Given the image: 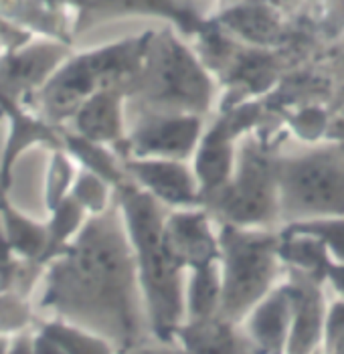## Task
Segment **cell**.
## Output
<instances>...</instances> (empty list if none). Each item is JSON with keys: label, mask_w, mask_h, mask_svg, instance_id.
<instances>
[{"label": "cell", "mask_w": 344, "mask_h": 354, "mask_svg": "<svg viewBox=\"0 0 344 354\" xmlns=\"http://www.w3.org/2000/svg\"><path fill=\"white\" fill-rule=\"evenodd\" d=\"M221 300H223V275L219 261L188 270L185 290L186 320H209L219 316Z\"/></svg>", "instance_id": "21"}, {"label": "cell", "mask_w": 344, "mask_h": 354, "mask_svg": "<svg viewBox=\"0 0 344 354\" xmlns=\"http://www.w3.org/2000/svg\"><path fill=\"white\" fill-rule=\"evenodd\" d=\"M0 223L12 251L23 259L41 263L47 249V223H39L23 213L6 191L0 192Z\"/></svg>", "instance_id": "19"}, {"label": "cell", "mask_w": 344, "mask_h": 354, "mask_svg": "<svg viewBox=\"0 0 344 354\" xmlns=\"http://www.w3.org/2000/svg\"><path fill=\"white\" fill-rule=\"evenodd\" d=\"M37 35H33L28 28L19 25L12 19H6L0 15V47L2 51H17L28 45Z\"/></svg>", "instance_id": "29"}, {"label": "cell", "mask_w": 344, "mask_h": 354, "mask_svg": "<svg viewBox=\"0 0 344 354\" xmlns=\"http://www.w3.org/2000/svg\"><path fill=\"white\" fill-rule=\"evenodd\" d=\"M73 53V45L47 37H35L17 51L0 55V95L30 106L35 95Z\"/></svg>", "instance_id": "9"}, {"label": "cell", "mask_w": 344, "mask_h": 354, "mask_svg": "<svg viewBox=\"0 0 344 354\" xmlns=\"http://www.w3.org/2000/svg\"><path fill=\"white\" fill-rule=\"evenodd\" d=\"M61 138H63V150L78 162L80 168L100 174L116 189L128 180L124 158L116 148L81 136L67 126H61Z\"/></svg>", "instance_id": "18"}, {"label": "cell", "mask_w": 344, "mask_h": 354, "mask_svg": "<svg viewBox=\"0 0 344 354\" xmlns=\"http://www.w3.org/2000/svg\"><path fill=\"white\" fill-rule=\"evenodd\" d=\"M205 10L192 0H85L75 17L73 35L124 17H162L185 35H197L205 25Z\"/></svg>", "instance_id": "10"}, {"label": "cell", "mask_w": 344, "mask_h": 354, "mask_svg": "<svg viewBox=\"0 0 344 354\" xmlns=\"http://www.w3.org/2000/svg\"><path fill=\"white\" fill-rule=\"evenodd\" d=\"M78 172H80V166L63 148L49 152V162H47V172H45V187H43L45 209L49 213L71 194Z\"/></svg>", "instance_id": "24"}, {"label": "cell", "mask_w": 344, "mask_h": 354, "mask_svg": "<svg viewBox=\"0 0 344 354\" xmlns=\"http://www.w3.org/2000/svg\"><path fill=\"white\" fill-rule=\"evenodd\" d=\"M282 229L219 225L223 300L219 316L243 322L247 314L280 286L286 266L280 257Z\"/></svg>", "instance_id": "6"}, {"label": "cell", "mask_w": 344, "mask_h": 354, "mask_svg": "<svg viewBox=\"0 0 344 354\" xmlns=\"http://www.w3.org/2000/svg\"><path fill=\"white\" fill-rule=\"evenodd\" d=\"M0 192H2V187H0Z\"/></svg>", "instance_id": "40"}, {"label": "cell", "mask_w": 344, "mask_h": 354, "mask_svg": "<svg viewBox=\"0 0 344 354\" xmlns=\"http://www.w3.org/2000/svg\"><path fill=\"white\" fill-rule=\"evenodd\" d=\"M280 235H282L280 257H282L284 266L290 270L308 273V275L316 277L318 281L326 283L328 268L334 261L326 245L314 235L286 229V227H282Z\"/></svg>", "instance_id": "20"}, {"label": "cell", "mask_w": 344, "mask_h": 354, "mask_svg": "<svg viewBox=\"0 0 344 354\" xmlns=\"http://www.w3.org/2000/svg\"><path fill=\"white\" fill-rule=\"evenodd\" d=\"M8 346H10V338L8 336H0V354L8 353Z\"/></svg>", "instance_id": "37"}, {"label": "cell", "mask_w": 344, "mask_h": 354, "mask_svg": "<svg viewBox=\"0 0 344 354\" xmlns=\"http://www.w3.org/2000/svg\"><path fill=\"white\" fill-rule=\"evenodd\" d=\"M39 308L109 340L118 354L152 340L138 266L118 201L87 218L47 263Z\"/></svg>", "instance_id": "1"}, {"label": "cell", "mask_w": 344, "mask_h": 354, "mask_svg": "<svg viewBox=\"0 0 344 354\" xmlns=\"http://www.w3.org/2000/svg\"><path fill=\"white\" fill-rule=\"evenodd\" d=\"M314 354H324V353H322V348H320V351H316V353H314Z\"/></svg>", "instance_id": "38"}, {"label": "cell", "mask_w": 344, "mask_h": 354, "mask_svg": "<svg viewBox=\"0 0 344 354\" xmlns=\"http://www.w3.org/2000/svg\"><path fill=\"white\" fill-rule=\"evenodd\" d=\"M174 342L185 354H264L239 322L215 316L186 320L174 332Z\"/></svg>", "instance_id": "16"}, {"label": "cell", "mask_w": 344, "mask_h": 354, "mask_svg": "<svg viewBox=\"0 0 344 354\" xmlns=\"http://www.w3.org/2000/svg\"><path fill=\"white\" fill-rule=\"evenodd\" d=\"M128 180L166 209L203 205V189L192 162L174 158H124Z\"/></svg>", "instance_id": "12"}, {"label": "cell", "mask_w": 344, "mask_h": 354, "mask_svg": "<svg viewBox=\"0 0 344 354\" xmlns=\"http://www.w3.org/2000/svg\"><path fill=\"white\" fill-rule=\"evenodd\" d=\"M6 354H35V332L23 330L10 338V346Z\"/></svg>", "instance_id": "32"}, {"label": "cell", "mask_w": 344, "mask_h": 354, "mask_svg": "<svg viewBox=\"0 0 344 354\" xmlns=\"http://www.w3.org/2000/svg\"><path fill=\"white\" fill-rule=\"evenodd\" d=\"M326 283L336 292L338 298L344 300V263L341 261H332L328 268V275H326Z\"/></svg>", "instance_id": "33"}, {"label": "cell", "mask_w": 344, "mask_h": 354, "mask_svg": "<svg viewBox=\"0 0 344 354\" xmlns=\"http://www.w3.org/2000/svg\"><path fill=\"white\" fill-rule=\"evenodd\" d=\"M241 324L264 354H286L291 330V300L286 283L275 286Z\"/></svg>", "instance_id": "17"}, {"label": "cell", "mask_w": 344, "mask_h": 354, "mask_svg": "<svg viewBox=\"0 0 344 354\" xmlns=\"http://www.w3.org/2000/svg\"><path fill=\"white\" fill-rule=\"evenodd\" d=\"M324 354H344V332H343V336L334 342V346H332L328 353H324Z\"/></svg>", "instance_id": "36"}, {"label": "cell", "mask_w": 344, "mask_h": 354, "mask_svg": "<svg viewBox=\"0 0 344 354\" xmlns=\"http://www.w3.org/2000/svg\"><path fill=\"white\" fill-rule=\"evenodd\" d=\"M67 128L116 148L122 156L128 136V89L114 87L93 93L81 104Z\"/></svg>", "instance_id": "15"}, {"label": "cell", "mask_w": 344, "mask_h": 354, "mask_svg": "<svg viewBox=\"0 0 344 354\" xmlns=\"http://www.w3.org/2000/svg\"><path fill=\"white\" fill-rule=\"evenodd\" d=\"M344 332V300L338 298L328 304L326 320H324V338H322V353H328L334 342L343 336Z\"/></svg>", "instance_id": "30"}, {"label": "cell", "mask_w": 344, "mask_h": 354, "mask_svg": "<svg viewBox=\"0 0 344 354\" xmlns=\"http://www.w3.org/2000/svg\"><path fill=\"white\" fill-rule=\"evenodd\" d=\"M87 218H89V215L85 213V209L71 196H67L59 207H55L49 213L47 249H45L43 259H41V263L45 268H47V263L53 261L55 257L65 253V249L71 245V241L81 233Z\"/></svg>", "instance_id": "22"}, {"label": "cell", "mask_w": 344, "mask_h": 354, "mask_svg": "<svg viewBox=\"0 0 344 354\" xmlns=\"http://www.w3.org/2000/svg\"><path fill=\"white\" fill-rule=\"evenodd\" d=\"M227 25L235 28L243 35V39L255 41V43H265L271 32L275 30V23L269 17L267 8L262 6H241L227 12Z\"/></svg>", "instance_id": "26"}, {"label": "cell", "mask_w": 344, "mask_h": 354, "mask_svg": "<svg viewBox=\"0 0 344 354\" xmlns=\"http://www.w3.org/2000/svg\"><path fill=\"white\" fill-rule=\"evenodd\" d=\"M278 191L282 227L344 217V142L280 144Z\"/></svg>", "instance_id": "5"}, {"label": "cell", "mask_w": 344, "mask_h": 354, "mask_svg": "<svg viewBox=\"0 0 344 354\" xmlns=\"http://www.w3.org/2000/svg\"><path fill=\"white\" fill-rule=\"evenodd\" d=\"M37 330L49 336L67 354H118L114 344L104 336L65 322L61 318L45 320L37 326Z\"/></svg>", "instance_id": "23"}, {"label": "cell", "mask_w": 344, "mask_h": 354, "mask_svg": "<svg viewBox=\"0 0 344 354\" xmlns=\"http://www.w3.org/2000/svg\"><path fill=\"white\" fill-rule=\"evenodd\" d=\"M278 150L253 132L241 138L231 178L203 201L219 225L282 229Z\"/></svg>", "instance_id": "7"}, {"label": "cell", "mask_w": 344, "mask_h": 354, "mask_svg": "<svg viewBox=\"0 0 344 354\" xmlns=\"http://www.w3.org/2000/svg\"><path fill=\"white\" fill-rule=\"evenodd\" d=\"M2 53H4V51H2V47H0V55H2Z\"/></svg>", "instance_id": "39"}, {"label": "cell", "mask_w": 344, "mask_h": 354, "mask_svg": "<svg viewBox=\"0 0 344 354\" xmlns=\"http://www.w3.org/2000/svg\"><path fill=\"white\" fill-rule=\"evenodd\" d=\"M291 300V330L286 354H314L322 348L328 304L324 283L316 277L286 268L284 279Z\"/></svg>", "instance_id": "14"}, {"label": "cell", "mask_w": 344, "mask_h": 354, "mask_svg": "<svg viewBox=\"0 0 344 354\" xmlns=\"http://www.w3.org/2000/svg\"><path fill=\"white\" fill-rule=\"evenodd\" d=\"M69 196L80 203L89 217H93L106 213L116 203V187L107 183L106 178H102L100 174L80 168Z\"/></svg>", "instance_id": "25"}, {"label": "cell", "mask_w": 344, "mask_h": 354, "mask_svg": "<svg viewBox=\"0 0 344 354\" xmlns=\"http://www.w3.org/2000/svg\"><path fill=\"white\" fill-rule=\"evenodd\" d=\"M33 306L28 298L17 294H0V336L12 338L15 334L28 330L33 324Z\"/></svg>", "instance_id": "28"}, {"label": "cell", "mask_w": 344, "mask_h": 354, "mask_svg": "<svg viewBox=\"0 0 344 354\" xmlns=\"http://www.w3.org/2000/svg\"><path fill=\"white\" fill-rule=\"evenodd\" d=\"M124 354H185V351L176 342H160L156 338H152Z\"/></svg>", "instance_id": "31"}, {"label": "cell", "mask_w": 344, "mask_h": 354, "mask_svg": "<svg viewBox=\"0 0 344 354\" xmlns=\"http://www.w3.org/2000/svg\"><path fill=\"white\" fill-rule=\"evenodd\" d=\"M164 231L168 245L186 272L221 259L219 223L207 207L168 209Z\"/></svg>", "instance_id": "13"}, {"label": "cell", "mask_w": 344, "mask_h": 354, "mask_svg": "<svg viewBox=\"0 0 344 354\" xmlns=\"http://www.w3.org/2000/svg\"><path fill=\"white\" fill-rule=\"evenodd\" d=\"M134 249L140 288L148 312L152 336L174 342V332L186 320V270L168 245L164 221L168 209L134 183L116 189Z\"/></svg>", "instance_id": "2"}, {"label": "cell", "mask_w": 344, "mask_h": 354, "mask_svg": "<svg viewBox=\"0 0 344 354\" xmlns=\"http://www.w3.org/2000/svg\"><path fill=\"white\" fill-rule=\"evenodd\" d=\"M286 229L314 235L326 245L334 261L344 263V217L312 218V221L291 223V225H286Z\"/></svg>", "instance_id": "27"}, {"label": "cell", "mask_w": 344, "mask_h": 354, "mask_svg": "<svg viewBox=\"0 0 344 354\" xmlns=\"http://www.w3.org/2000/svg\"><path fill=\"white\" fill-rule=\"evenodd\" d=\"M152 30L67 57V61L35 95L28 108L55 126H67L80 106L98 91L130 85L142 69Z\"/></svg>", "instance_id": "4"}, {"label": "cell", "mask_w": 344, "mask_h": 354, "mask_svg": "<svg viewBox=\"0 0 344 354\" xmlns=\"http://www.w3.org/2000/svg\"><path fill=\"white\" fill-rule=\"evenodd\" d=\"M0 118L6 124V136L0 152V187L2 191L10 192L12 174L21 160V156L30 148H47L61 150L63 138L61 126H55L45 120L39 111L0 95Z\"/></svg>", "instance_id": "11"}, {"label": "cell", "mask_w": 344, "mask_h": 354, "mask_svg": "<svg viewBox=\"0 0 344 354\" xmlns=\"http://www.w3.org/2000/svg\"><path fill=\"white\" fill-rule=\"evenodd\" d=\"M215 80L172 27L152 30L142 69L128 91L136 111L207 115L215 104Z\"/></svg>", "instance_id": "3"}, {"label": "cell", "mask_w": 344, "mask_h": 354, "mask_svg": "<svg viewBox=\"0 0 344 354\" xmlns=\"http://www.w3.org/2000/svg\"><path fill=\"white\" fill-rule=\"evenodd\" d=\"M23 6H25V0H0V15L17 21L23 12Z\"/></svg>", "instance_id": "35"}, {"label": "cell", "mask_w": 344, "mask_h": 354, "mask_svg": "<svg viewBox=\"0 0 344 354\" xmlns=\"http://www.w3.org/2000/svg\"><path fill=\"white\" fill-rule=\"evenodd\" d=\"M35 354H67L57 342H53L49 336L43 332L35 330Z\"/></svg>", "instance_id": "34"}, {"label": "cell", "mask_w": 344, "mask_h": 354, "mask_svg": "<svg viewBox=\"0 0 344 354\" xmlns=\"http://www.w3.org/2000/svg\"><path fill=\"white\" fill-rule=\"evenodd\" d=\"M205 130L203 115L136 111L132 120H128L122 158H174L192 162Z\"/></svg>", "instance_id": "8"}]
</instances>
